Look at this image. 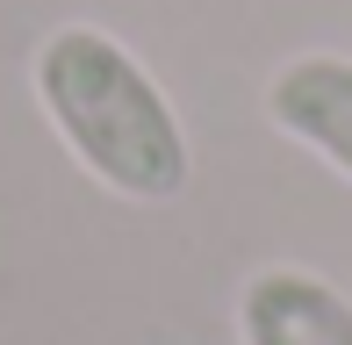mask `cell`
I'll return each mask as SVG.
<instances>
[{"label":"cell","instance_id":"1","mask_svg":"<svg viewBox=\"0 0 352 345\" xmlns=\"http://www.w3.org/2000/svg\"><path fill=\"white\" fill-rule=\"evenodd\" d=\"M29 87L87 180H101L122 201L187 194V180H195L187 122L122 36L94 22H58L29 58Z\"/></svg>","mask_w":352,"mask_h":345},{"label":"cell","instance_id":"2","mask_svg":"<svg viewBox=\"0 0 352 345\" xmlns=\"http://www.w3.org/2000/svg\"><path fill=\"white\" fill-rule=\"evenodd\" d=\"M237 338L245 345H352V295L295 259L252 266L237 288Z\"/></svg>","mask_w":352,"mask_h":345},{"label":"cell","instance_id":"3","mask_svg":"<svg viewBox=\"0 0 352 345\" xmlns=\"http://www.w3.org/2000/svg\"><path fill=\"white\" fill-rule=\"evenodd\" d=\"M266 122L287 144L316 151L338 180H352V58L345 51H295L266 80Z\"/></svg>","mask_w":352,"mask_h":345}]
</instances>
